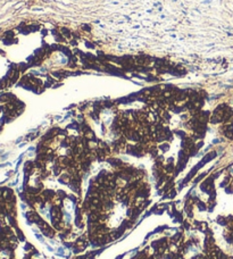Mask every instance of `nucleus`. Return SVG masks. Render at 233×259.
<instances>
[{
  "label": "nucleus",
  "mask_w": 233,
  "mask_h": 259,
  "mask_svg": "<svg viewBox=\"0 0 233 259\" xmlns=\"http://www.w3.org/2000/svg\"><path fill=\"white\" fill-rule=\"evenodd\" d=\"M62 33H64V34H65V36H67V38H69V36L72 35L71 32H69V30L65 29V27H63V29H62ZM64 34H63V35H64Z\"/></svg>",
  "instance_id": "nucleus-1"
}]
</instances>
